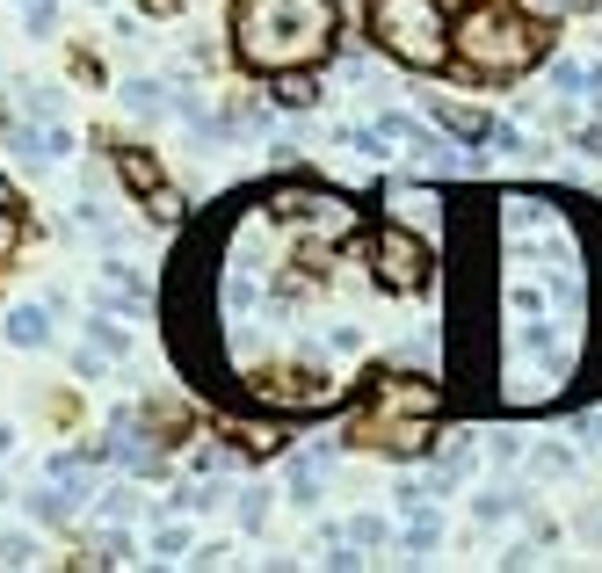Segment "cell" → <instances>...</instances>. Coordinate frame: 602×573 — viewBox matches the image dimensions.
I'll return each mask as SVG.
<instances>
[{
	"label": "cell",
	"mask_w": 602,
	"mask_h": 573,
	"mask_svg": "<svg viewBox=\"0 0 602 573\" xmlns=\"http://www.w3.org/2000/svg\"><path fill=\"white\" fill-rule=\"evenodd\" d=\"M240 58L261 73H298L327 52L334 36V0H240L233 15Z\"/></svg>",
	"instance_id": "obj_1"
},
{
	"label": "cell",
	"mask_w": 602,
	"mask_h": 573,
	"mask_svg": "<svg viewBox=\"0 0 602 573\" xmlns=\"http://www.w3.org/2000/svg\"><path fill=\"white\" fill-rule=\"evenodd\" d=\"M458 52H465V66H472V73H501V80H508V73L537 66L545 36H537V22L508 15V8H472L465 36H458Z\"/></svg>",
	"instance_id": "obj_2"
},
{
	"label": "cell",
	"mask_w": 602,
	"mask_h": 573,
	"mask_svg": "<svg viewBox=\"0 0 602 573\" xmlns=\"http://www.w3.org/2000/svg\"><path fill=\"white\" fill-rule=\"evenodd\" d=\"M370 36L399 66H443V52H450L436 0H370Z\"/></svg>",
	"instance_id": "obj_3"
},
{
	"label": "cell",
	"mask_w": 602,
	"mask_h": 573,
	"mask_svg": "<svg viewBox=\"0 0 602 573\" xmlns=\"http://www.w3.org/2000/svg\"><path fill=\"white\" fill-rule=\"evenodd\" d=\"M429 414H436L429 385H393V392H378L363 435H378L385 451H421V443H429Z\"/></svg>",
	"instance_id": "obj_4"
},
{
	"label": "cell",
	"mask_w": 602,
	"mask_h": 573,
	"mask_svg": "<svg viewBox=\"0 0 602 573\" xmlns=\"http://www.w3.org/2000/svg\"><path fill=\"white\" fill-rule=\"evenodd\" d=\"M378 261H385V277H393V283H413V277H421V247L399 240V233H385V240H378Z\"/></svg>",
	"instance_id": "obj_5"
},
{
	"label": "cell",
	"mask_w": 602,
	"mask_h": 573,
	"mask_svg": "<svg viewBox=\"0 0 602 573\" xmlns=\"http://www.w3.org/2000/svg\"><path fill=\"white\" fill-rule=\"evenodd\" d=\"M8 342H15V348H44V342H52V327H44V313H30V305H22V313L8 320Z\"/></svg>",
	"instance_id": "obj_6"
},
{
	"label": "cell",
	"mask_w": 602,
	"mask_h": 573,
	"mask_svg": "<svg viewBox=\"0 0 602 573\" xmlns=\"http://www.w3.org/2000/svg\"><path fill=\"white\" fill-rule=\"evenodd\" d=\"M123 102H131L138 117H160V109H168V87H160V80H131V87H123Z\"/></svg>",
	"instance_id": "obj_7"
},
{
	"label": "cell",
	"mask_w": 602,
	"mask_h": 573,
	"mask_svg": "<svg viewBox=\"0 0 602 573\" xmlns=\"http://www.w3.org/2000/svg\"><path fill=\"white\" fill-rule=\"evenodd\" d=\"M472 516H480V522H508V516H516V501H508V494H494V487H486L480 501H472Z\"/></svg>",
	"instance_id": "obj_8"
},
{
	"label": "cell",
	"mask_w": 602,
	"mask_h": 573,
	"mask_svg": "<svg viewBox=\"0 0 602 573\" xmlns=\"http://www.w3.org/2000/svg\"><path fill=\"white\" fill-rule=\"evenodd\" d=\"M87 334H95V356H117V348H123V327H117V320H87Z\"/></svg>",
	"instance_id": "obj_9"
},
{
	"label": "cell",
	"mask_w": 602,
	"mask_h": 573,
	"mask_svg": "<svg viewBox=\"0 0 602 573\" xmlns=\"http://www.w3.org/2000/svg\"><path fill=\"white\" fill-rule=\"evenodd\" d=\"M436 538H443V522H436V516H413L407 522V544H413V552H429Z\"/></svg>",
	"instance_id": "obj_10"
},
{
	"label": "cell",
	"mask_w": 602,
	"mask_h": 573,
	"mask_svg": "<svg viewBox=\"0 0 602 573\" xmlns=\"http://www.w3.org/2000/svg\"><path fill=\"white\" fill-rule=\"evenodd\" d=\"M348 538H356V544H385V522L378 516H356V522H348Z\"/></svg>",
	"instance_id": "obj_11"
},
{
	"label": "cell",
	"mask_w": 602,
	"mask_h": 573,
	"mask_svg": "<svg viewBox=\"0 0 602 573\" xmlns=\"http://www.w3.org/2000/svg\"><path fill=\"white\" fill-rule=\"evenodd\" d=\"M225 305H233V313H247V305H255V283L233 277V283H225Z\"/></svg>",
	"instance_id": "obj_12"
},
{
	"label": "cell",
	"mask_w": 602,
	"mask_h": 573,
	"mask_svg": "<svg viewBox=\"0 0 602 573\" xmlns=\"http://www.w3.org/2000/svg\"><path fill=\"white\" fill-rule=\"evenodd\" d=\"M182 544H190V530H182V522H168V530H153V552H182Z\"/></svg>",
	"instance_id": "obj_13"
},
{
	"label": "cell",
	"mask_w": 602,
	"mask_h": 573,
	"mask_svg": "<svg viewBox=\"0 0 602 573\" xmlns=\"http://www.w3.org/2000/svg\"><path fill=\"white\" fill-rule=\"evenodd\" d=\"M15 240H22V226H15V210H0V261L15 255Z\"/></svg>",
	"instance_id": "obj_14"
},
{
	"label": "cell",
	"mask_w": 602,
	"mask_h": 573,
	"mask_svg": "<svg viewBox=\"0 0 602 573\" xmlns=\"http://www.w3.org/2000/svg\"><path fill=\"white\" fill-rule=\"evenodd\" d=\"M0 559H8V566H30V538H0Z\"/></svg>",
	"instance_id": "obj_15"
},
{
	"label": "cell",
	"mask_w": 602,
	"mask_h": 573,
	"mask_svg": "<svg viewBox=\"0 0 602 573\" xmlns=\"http://www.w3.org/2000/svg\"><path fill=\"white\" fill-rule=\"evenodd\" d=\"M8 451H15V429H0V457H8Z\"/></svg>",
	"instance_id": "obj_16"
},
{
	"label": "cell",
	"mask_w": 602,
	"mask_h": 573,
	"mask_svg": "<svg viewBox=\"0 0 602 573\" xmlns=\"http://www.w3.org/2000/svg\"><path fill=\"white\" fill-rule=\"evenodd\" d=\"M545 8H588V0H545Z\"/></svg>",
	"instance_id": "obj_17"
}]
</instances>
